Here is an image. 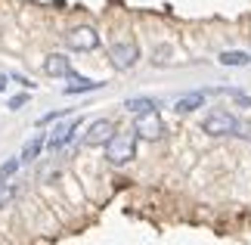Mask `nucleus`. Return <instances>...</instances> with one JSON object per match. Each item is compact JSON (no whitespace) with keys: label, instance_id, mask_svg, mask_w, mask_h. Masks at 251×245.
Wrapping results in <instances>:
<instances>
[{"label":"nucleus","instance_id":"nucleus-13","mask_svg":"<svg viewBox=\"0 0 251 245\" xmlns=\"http://www.w3.org/2000/svg\"><path fill=\"white\" fill-rule=\"evenodd\" d=\"M248 62H251V56L242 53V50H224V53H220V65H233V68H239V65H248Z\"/></svg>","mask_w":251,"mask_h":245},{"label":"nucleus","instance_id":"nucleus-6","mask_svg":"<svg viewBox=\"0 0 251 245\" xmlns=\"http://www.w3.org/2000/svg\"><path fill=\"white\" fill-rule=\"evenodd\" d=\"M115 136V124L109 118H100V121H93L90 127H87V134H84V146H105Z\"/></svg>","mask_w":251,"mask_h":245},{"label":"nucleus","instance_id":"nucleus-7","mask_svg":"<svg viewBox=\"0 0 251 245\" xmlns=\"http://www.w3.org/2000/svg\"><path fill=\"white\" fill-rule=\"evenodd\" d=\"M78 127H81V118H75V121H69V124L56 127V131H53V136L47 140V146H50L53 152H56V149H62V146H65V143H69L72 136H75V131H78Z\"/></svg>","mask_w":251,"mask_h":245},{"label":"nucleus","instance_id":"nucleus-14","mask_svg":"<svg viewBox=\"0 0 251 245\" xmlns=\"http://www.w3.org/2000/svg\"><path fill=\"white\" fill-rule=\"evenodd\" d=\"M19 168H22V159H9V162H3V164H0V180L9 183V177H13Z\"/></svg>","mask_w":251,"mask_h":245},{"label":"nucleus","instance_id":"nucleus-4","mask_svg":"<svg viewBox=\"0 0 251 245\" xmlns=\"http://www.w3.org/2000/svg\"><path fill=\"white\" fill-rule=\"evenodd\" d=\"M65 44H69L72 50H81V53L96 50V47H100V31H96V28H90V25L72 28V31H65Z\"/></svg>","mask_w":251,"mask_h":245},{"label":"nucleus","instance_id":"nucleus-19","mask_svg":"<svg viewBox=\"0 0 251 245\" xmlns=\"http://www.w3.org/2000/svg\"><path fill=\"white\" fill-rule=\"evenodd\" d=\"M6 81H9V78H0V90H3V87H6Z\"/></svg>","mask_w":251,"mask_h":245},{"label":"nucleus","instance_id":"nucleus-17","mask_svg":"<svg viewBox=\"0 0 251 245\" xmlns=\"http://www.w3.org/2000/svg\"><path fill=\"white\" fill-rule=\"evenodd\" d=\"M236 136H242V140H251V121H248V124H239V127H236Z\"/></svg>","mask_w":251,"mask_h":245},{"label":"nucleus","instance_id":"nucleus-10","mask_svg":"<svg viewBox=\"0 0 251 245\" xmlns=\"http://www.w3.org/2000/svg\"><path fill=\"white\" fill-rule=\"evenodd\" d=\"M69 78H72V84L65 87V93H69V96L72 93H87V90H100V87H102V81H90V78H81V75H75V72Z\"/></svg>","mask_w":251,"mask_h":245},{"label":"nucleus","instance_id":"nucleus-5","mask_svg":"<svg viewBox=\"0 0 251 245\" xmlns=\"http://www.w3.org/2000/svg\"><path fill=\"white\" fill-rule=\"evenodd\" d=\"M137 59H140V47L133 41H121V44L112 47V65L121 68V72H124V68H133Z\"/></svg>","mask_w":251,"mask_h":245},{"label":"nucleus","instance_id":"nucleus-18","mask_svg":"<svg viewBox=\"0 0 251 245\" xmlns=\"http://www.w3.org/2000/svg\"><path fill=\"white\" fill-rule=\"evenodd\" d=\"M56 118H62V112H50V115H44L41 124H50V121H56Z\"/></svg>","mask_w":251,"mask_h":245},{"label":"nucleus","instance_id":"nucleus-11","mask_svg":"<svg viewBox=\"0 0 251 245\" xmlns=\"http://www.w3.org/2000/svg\"><path fill=\"white\" fill-rule=\"evenodd\" d=\"M199 106H205V90H196V93H189V96H180L174 109H177L180 115H186V112H196Z\"/></svg>","mask_w":251,"mask_h":245},{"label":"nucleus","instance_id":"nucleus-1","mask_svg":"<svg viewBox=\"0 0 251 245\" xmlns=\"http://www.w3.org/2000/svg\"><path fill=\"white\" fill-rule=\"evenodd\" d=\"M236 115H229L224 109H214V112H208L205 115V121H201V131L211 134V136H226V134H236Z\"/></svg>","mask_w":251,"mask_h":245},{"label":"nucleus","instance_id":"nucleus-3","mask_svg":"<svg viewBox=\"0 0 251 245\" xmlns=\"http://www.w3.org/2000/svg\"><path fill=\"white\" fill-rule=\"evenodd\" d=\"M133 134L143 136V140H161V136H165V121H161V115L155 109H152V112H143V115H137Z\"/></svg>","mask_w":251,"mask_h":245},{"label":"nucleus","instance_id":"nucleus-16","mask_svg":"<svg viewBox=\"0 0 251 245\" xmlns=\"http://www.w3.org/2000/svg\"><path fill=\"white\" fill-rule=\"evenodd\" d=\"M25 103H28V96L22 93V96H13V100H9L6 106H9V109H13V112H16V109H22V106H25Z\"/></svg>","mask_w":251,"mask_h":245},{"label":"nucleus","instance_id":"nucleus-15","mask_svg":"<svg viewBox=\"0 0 251 245\" xmlns=\"http://www.w3.org/2000/svg\"><path fill=\"white\" fill-rule=\"evenodd\" d=\"M13 195H16V190H13L9 183H3V180H0V208H3V205H6L9 199H13Z\"/></svg>","mask_w":251,"mask_h":245},{"label":"nucleus","instance_id":"nucleus-8","mask_svg":"<svg viewBox=\"0 0 251 245\" xmlns=\"http://www.w3.org/2000/svg\"><path fill=\"white\" fill-rule=\"evenodd\" d=\"M44 72L53 75V78H69L72 75V65H69V56H59V53H50L44 62Z\"/></svg>","mask_w":251,"mask_h":245},{"label":"nucleus","instance_id":"nucleus-2","mask_svg":"<svg viewBox=\"0 0 251 245\" xmlns=\"http://www.w3.org/2000/svg\"><path fill=\"white\" fill-rule=\"evenodd\" d=\"M105 159L112 164H127L133 159V136L130 134H115L109 143H105Z\"/></svg>","mask_w":251,"mask_h":245},{"label":"nucleus","instance_id":"nucleus-12","mask_svg":"<svg viewBox=\"0 0 251 245\" xmlns=\"http://www.w3.org/2000/svg\"><path fill=\"white\" fill-rule=\"evenodd\" d=\"M47 146V140H44V134H37V136H31V140L25 143V149H22V162H34L37 155H41V149Z\"/></svg>","mask_w":251,"mask_h":245},{"label":"nucleus","instance_id":"nucleus-9","mask_svg":"<svg viewBox=\"0 0 251 245\" xmlns=\"http://www.w3.org/2000/svg\"><path fill=\"white\" fill-rule=\"evenodd\" d=\"M124 109L133 115H143V112L158 109V100H152V96H130V100H124Z\"/></svg>","mask_w":251,"mask_h":245}]
</instances>
